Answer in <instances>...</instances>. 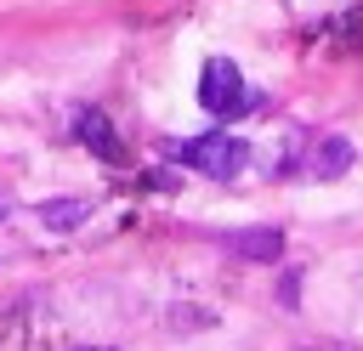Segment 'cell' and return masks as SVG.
I'll list each match as a JSON object with an SVG mask.
<instances>
[{
  "mask_svg": "<svg viewBox=\"0 0 363 351\" xmlns=\"http://www.w3.org/2000/svg\"><path fill=\"white\" fill-rule=\"evenodd\" d=\"M74 125H79L74 136H79L96 159H125V142L113 136V125H108V113H102V108H79V113H74Z\"/></svg>",
  "mask_w": 363,
  "mask_h": 351,
  "instance_id": "3",
  "label": "cell"
},
{
  "mask_svg": "<svg viewBox=\"0 0 363 351\" xmlns=\"http://www.w3.org/2000/svg\"><path fill=\"white\" fill-rule=\"evenodd\" d=\"M199 102H204V113H216V119H238V113L250 108V85H244L238 62L210 57L204 74H199Z\"/></svg>",
  "mask_w": 363,
  "mask_h": 351,
  "instance_id": "2",
  "label": "cell"
},
{
  "mask_svg": "<svg viewBox=\"0 0 363 351\" xmlns=\"http://www.w3.org/2000/svg\"><path fill=\"white\" fill-rule=\"evenodd\" d=\"M170 153H176L182 164L216 176V181H233V176L250 164V142H238V136H227V130H204V136H193V142H176Z\"/></svg>",
  "mask_w": 363,
  "mask_h": 351,
  "instance_id": "1",
  "label": "cell"
},
{
  "mask_svg": "<svg viewBox=\"0 0 363 351\" xmlns=\"http://www.w3.org/2000/svg\"><path fill=\"white\" fill-rule=\"evenodd\" d=\"M233 255H244V260H278L284 255V232H272V226H255V232H227L221 238Z\"/></svg>",
  "mask_w": 363,
  "mask_h": 351,
  "instance_id": "5",
  "label": "cell"
},
{
  "mask_svg": "<svg viewBox=\"0 0 363 351\" xmlns=\"http://www.w3.org/2000/svg\"><path fill=\"white\" fill-rule=\"evenodd\" d=\"M346 164H352V142H346V136H318L312 153L301 159V170H306L312 181H329V176H340Z\"/></svg>",
  "mask_w": 363,
  "mask_h": 351,
  "instance_id": "4",
  "label": "cell"
},
{
  "mask_svg": "<svg viewBox=\"0 0 363 351\" xmlns=\"http://www.w3.org/2000/svg\"><path fill=\"white\" fill-rule=\"evenodd\" d=\"M85 215H91V204H85V198H51V204H40V221H45L51 232H74Z\"/></svg>",
  "mask_w": 363,
  "mask_h": 351,
  "instance_id": "6",
  "label": "cell"
},
{
  "mask_svg": "<svg viewBox=\"0 0 363 351\" xmlns=\"http://www.w3.org/2000/svg\"><path fill=\"white\" fill-rule=\"evenodd\" d=\"M85 351H113V345H85Z\"/></svg>",
  "mask_w": 363,
  "mask_h": 351,
  "instance_id": "7",
  "label": "cell"
}]
</instances>
